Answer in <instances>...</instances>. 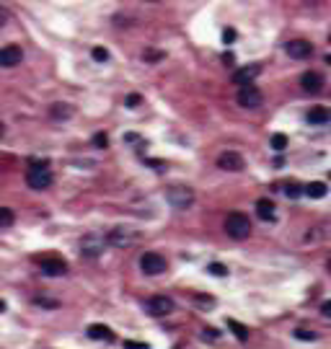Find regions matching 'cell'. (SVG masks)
<instances>
[{
	"label": "cell",
	"instance_id": "obj_1",
	"mask_svg": "<svg viewBox=\"0 0 331 349\" xmlns=\"http://www.w3.org/2000/svg\"><path fill=\"white\" fill-rule=\"evenodd\" d=\"M225 233L236 238V241H243L251 233V220H248L243 212H231L225 217Z\"/></svg>",
	"mask_w": 331,
	"mask_h": 349
},
{
	"label": "cell",
	"instance_id": "obj_2",
	"mask_svg": "<svg viewBox=\"0 0 331 349\" xmlns=\"http://www.w3.org/2000/svg\"><path fill=\"white\" fill-rule=\"evenodd\" d=\"M166 202H168L171 207H176V209H187L191 202H194V191H191L189 186H171L168 191H166Z\"/></svg>",
	"mask_w": 331,
	"mask_h": 349
},
{
	"label": "cell",
	"instance_id": "obj_3",
	"mask_svg": "<svg viewBox=\"0 0 331 349\" xmlns=\"http://www.w3.org/2000/svg\"><path fill=\"white\" fill-rule=\"evenodd\" d=\"M236 101H238L243 109H256V106H261L264 96H261V91L251 83V86H241V91L236 93Z\"/></svg>",
	"mask_w": 331,
	"mask_h": 349
},
{
	"label": "cell",
	"instance_id": "obj_4",
	"mask_svg": "<svg viewBox=\"0 0 331 349\" xmlns=\"http://www.w3.org/2000/svg\"><path fill=\"white\" fill-rule=\"evenodd\" d=\"M104 246L106 241L101 235H83V241H80V254L86 256V259H96V256L104 254Z\"/></svg>",
	"mask_w": 331,
	"mask_h": 349
},
{
	"label": "cell",
	"instance_id": "obj_5",
	"mask_svg": "<svg viewBox=\"0 0 331 349\" xmlns=\"http://www.w3.org/2000/svg\"><path fill=\"white\" fill-rule=\"evenodd\" d=\"M135 241H137V235H135V231H130V228H114V231L106 235V243L117 246V249H130Z\"/></svg>",
	"mask_w": 331,
	"mask_h": 349
},
{
	"label": "cell",
	"instance_id": "obj_6",
	"mask_svg": "<svg viewBox=\"0 0 331 349\" xmlns=\"http://www.w3.org/2000/svg\"><path fill=\"white\" fill-rule=\"evenodd\" d=\"M140 269L145 274H161V272H166V259L155 251H148L140 256Z\"/></svg>",
	"mask_w": 331,
	"mask_h": 349
},
{
	"label": "cell",
	"instance_id": "obj_7",
	"mask_svg": "<svg viewBox=\"0 0 331 349\" xmlns=\"http://www.w3.org/2000/svg\"><path fill=\"white\" fill-rule=\"evenodd\" d=\"M145 310H148L150 316H168L173 310V300L168 295H153L145 302Z\"/></svg>",
	"mask_w": 331,
	"mask_h": 349
},
{
	"label": "cell",
	"instance_id": "obj_8",
	"mask_svg": "<svg viewBox=\"0 0 331 349\" xmlns=\"http://www.w3.org/2000/svg\"><path fill=\"white\" fill-rule=\"evenodd\" d=\"M284 52H287L292 60H306L313 54V44L306 42V39H292V42L284 44Z\"/></svg>",
	"mask_w": 331,
	"mask_h": 349
},
{
	"label": "cell",
	"instance_id": "obj_9",
	"mask_svg": "<svg viewBox=\"0 0 331 349\" xmlns=\"http://www.w3.org/2000/svg\"><path fill=\"white\" fill-rule=\"evenodd\" d=\"M217 166L223 168V171H241V168L246 166V161H243V155H241V153H236V150H225V153H220Z\"/></svg>",
	"mask_w": 331,
	"mask_h": 349
},
{
	"label": "cell",
	"instance_id": "obj_10",
	"mask_svg": "<svg viewBox=\"0 0 331 349\" xmlns=\"http://www.w3.org/2000/svg\"><path fill=\"white\" fill-rule=\"evenodd\" d=\"M39 264H42V272L47 274V277H62V274L68 272V264L62 261L60 256H44Z\"/></svg>",
	"mask_w": 331,
	"mask_h": 349
},
{
	"label": "cell",
	"instance_id": "obj_11",
	"mask_svg": "<svg viewBox=\"0 0 331 349\" xmlns=\"http://www.w3.org/2000/svg\"><path fill=\"white\" fill-rule=\"evenodd\" d=\"M21 60H24V52L18 44H8V47L0 49V68H16Z\"/></svg>",
	"mask_w": 331,
	"mask_h": 349
},
{
	"label": "cell",
	"instance_id": "obj_12",
	"mask_svg": "<svg viewBox=\"0 0 331 349\" xmlns=\"http://www.w3.org/2000/svg\"><path fill=\"white\" fill-rule=\"evenodd\" d=\"M300 86H303V91H308V93H321V91H324V75L316 70H308V72H303Z\"/></svg>",
	"mask_w": 331,
	"mask_h": 349
},
{
	"label": "cell",
	"instance_id": "obj_13",
	"mask_svg": "<svg viewBox=\"0 0 331 349\" xmlns=\"http://www.w3.org/2000/svg\"><path fill=\"white\" fill-rule=\"evenodd\" d=\"M259 72H261L259 65H246V68H241V70L233 72V83H236V86H251V80L259 75Z\"/></svg>",
	"mask_w": 331,
	"mask_h": 349
},
{
	"label": "cell",
	"instance_id": "obj_14",
	"mask_svg": "<svg viewBox=\"0 0 331 349\" xmlns=\"http://www.w3.org/2000/svg\"><path fill=\"white\" fill-rule=\"evenodd\" d=\"M26 184L31 189H47L52 184V173L49 171H29L26 173Z\"/></svg>",
	"mask_w": 331,
	"mask_h": 349
},
{
	"label": "cell",
	"instance_id": "obj_15",
	"mask_svg": "<svg viewBox=\"0 0 331 349\" xmlns=\"http://www.w3.org/2000/svg\"><path fill=\"white\" fill-rule=\"evenodd\" d=\"M88 339H96V342H114V331L104 324H94V326H88Z\"/></svg>",
	"mask_w": 331,
	"mask_h": 349
},
{
	"label": "cell",
	"instance_id": "obj_16",
	"mask_svg": "<svg viewBox=\"0 0 331 349\" xmlns=\"http://www.w3.org/2000/svg\"><path fill=\"white\" fill-rule=\"evenodd\" d=\"M49 116L57 119V122H65V119L72 116V106L70 104H60V101H57V104L49 106Z\"/></svg>",
	"mask_w": 331,
	"mask_h": 349
},
{
	"label": "cell",
	"instance_id": "obj_17",
	"mask_svg": "<svg viewBox=\"0 0 331 349\" xmlns=\"http://www.w3.org/2000/svg\"><path fill=\"white\" fill-rule=\"evenodd\" d=\"M256 215L261 220H274V202L272 199H259L256 202Z\"/></svg>",
	"mask_w": 331,
	"mask_h": 349
},
{
	"label": "cell",
	"instance_id": "obj_18",
	"mask_svg": "<svg viewBox=\"0 0 331 349\" xmlns=\"http://www.w3.org/2000/svg\"><path fill=\"white\" fill-rule=\"evenodd\" d=\"M303 191H306L308 197H313V199H321V197H326V184L324 181H310V184H306L303 186Z\"/></svg>",
	"mask_w": 331,
	"mask_h": 349
},
{
	"label": "cell",
	"instance_id": "obj_19",
	"mask_svg": "<svg viewBox=\"0 0 331 349\" xmlns=\"http://www.w3.org/2000/svg\"><path fill=\"white\" fill-rule=\"evenodd\" d=\"M308 122L310 124H324V122H329V112L324 106H313V109H308Z\"/></svg>",
	"mask_w": 331,
	"mask_h": 349
},
{
	"label": "cell",
	"instance_id": "obj_20",
	"mask_svg": "<svg viewBox=\"0 0 331 349\" xmlns=\"http://www.w3.org/2000/svg\"><path fill=\"white\" fill-rule=\"evenodd\" d=\"M228 328H231V331L236 334V339H238V342H246V339H248V328H246L243 324H238V321L228 318Z\"/></svg>",
	"mask_w": 331,
	"mask_h": 349
},
{
	"label": "cell",
	"instance_id": "obj_21",
	"mask_svg": "<svg viewBox=\"0 0 331 349\" xmlns=\"http://www.w3.org/2000/svg\"><path fill=\"white\" fill-rule=\"evenodd\" d=\"M284 194H287L290 199H298V197H303V186L295 184V181H290V184H284Z\"/></svg>",
	"mask_w": 331,
	"mask_h": 349
},
{
	"label": "cell",
	"instance_id": "obj_22",
	"mask_svg": "<svg viewBox=\"0 0 331 349\" xmlns=\"http://www.w3.org/2000/svg\"><path fill=\"white\" fill-rule=\"evenodd\" d=\"M13 209H8V207H0V228H8V225H13Z\"/></svg>",
	"mask_w": 331,
	"mask_h": 349
},
{
	"label": "cell",
	"instance_id": "obj_23",
	"mask_svg": "<svg viewBox=\"0 0 331 349\" xmlns=\"http://www.w3.org/2000/svg\"><path fill=\"white\" fill-rule=\"evenodd\" d=\"M272 148L277 150V153H282L284 148H287V135H282V132L272 135Z\"/></svg>",
	"mask_w": 331,
	"mask_h": 349
},
{
	"label": "cell",
	"instance_id": "obj_24",
	"mask_svg": "<svg viewBox=\"0 0 331 349\" xmlns=\"http://www.w3.org/2000/svg\"><path fill=\"white\" fill-rule=\"evenodd\" d=\"M29 171H49V161L47 158H31L29 161Z\"/></svg>",
	"mask_w": 331,
	"mask_h": 349
},
{
	"label": "cell",
	"instance_id": "obj_25",
	"mask_svg": "<svg viewBox=\"0 0 331 349\" xmlns=\"http://www.w3.org/2000/svg\"><path fill=\"white\" fill-rule=\"evenodd\" d=\"M210 269V274H215V277H228V266L225 264H217V261H213L207 266Z\"/></svg>",
	"mask_w": 331,
	"mask_h": 349
},
{
	"label": "cell",
	"instance_id": "obj_26",
	"mask_svg": "<svg viewBox=\"0 0 331 349\" xmlns=\"http://www.w3.org/2000/svg\"><path fill=\"white\" fill-rule=\"evenodd\" d=\"M91 57H94L96 62H106L109 60V49L106 47H94V49H91Z\"/></svg>",
	"mask_w": 331,
	"mask_h": 349
},
{
	"label": "cell",
	"instance_id": "obj_27",
	"mask_svg": "<svg viewBox=\"0 0 331 349\" xmlns=\"http://www.w3.org/2000/svg\"><path fill=\"white\" fill-rule=\"evenodd\" d=\"M295 339H300V342H316V334L308 331V328H295Z\"/></svg>",
	"mask_w": 331,
	"mask_h": 349
},
{
	"label": "cell",
	"instance_id": "obj_28",
	"mask_svg": "<svg viewBox=\"0 0 331 349\" xmlns=\"http://www.w3.org/2000/svg\"><path fill=\"white\" fill-rule=\"evenodd\" d=\"M142 60L145 62H158V60H163V52L161 49H148V52L142 54Z\"/></svg>",
	"mask_w": 331,
	"mask_h": 349
},
{
	"label": "cell",
	"instance_id": "obj_29",
	"mask_svg": "<svg viewBox=\"0 0 331 349\" xmlns=\"http://www.w3.org/2000/svg\"><path fill=\"white\" fill-rule=\"evenodd\" d=\"M194 302L202 305V308H215V298H210V295H197Z\"/></svg>",
	"mask_w": 331,
	"mask_h": 349
},
{
	"label": "cell",
	"instance_id": "obj_30",
	"mask_svg": "<svg viewBox=\"0 0 331 349\" xmlns=\"http://www.w3.org/2000/svg\"><path fill=\"white\" fill-rule=\"evenodd\" d=\"M94 145H96V148H106V145H109L106 132H96V135H94Z\"/></svg>",
	"mask_w": 331,
	"mask_h": 349
},
{
	"label": "cell",
	"instance_id": "obj_31",
	"mask_svg": "<svg viewBox=\"0 0 331 349\" xmlns=\"http://www.w3.org/2000/svg\"><path fill=\"white\" fill-rule=\"evenodd\" d=\"M124 349H150L145 342H132V339H127L124 342Z\"/></svg>",
	"mask_w": 331,
	"mask_h": 349
},
{
	"label": "cell",
	"instance_id": "obj_32",
	"mask_svg": "<svg viewBox=\"0 0 331 349\" xmlns=\"http://www.w3.org/2000/svg\"><path fill=\"white\" fill-rule=\"evenodd\" d=\"M140 101H142V96H140V93H130V96L124 98V104H127V106H137Z\"/></svg>",
	"mask_w": 331,
	"mask_h": 349
},
{
	"label": "cell",
	"instance_id": "obj_33",
	"mask_svg": "<svg viewBox=\"0 0 331 349\" xmlns=\"http://www.w3.org/2000/svg\"><path fill=\"white\" fill-rule=\"evenodd\" d=\"M36 305H42V308H57L60 302H57V300H44V298H36Z\"/></svg>",
	"mask_w": 331,
	"mask_h": 349
},
{
	"label": "cell",
	"instance_id": "obj_34",
	"mask_svg": "<svg viewBox=\"0 0 331 349\" xmlns=\"http://www.w3.org/2000/svg\"><path fill=\"white\" fill-rule=\"evenodd\" d=\"M223 42H225V44H233V42H236V31H233V29H225V31H223Z\"/></svg>",
	"mask_w": 331,
	"mask_h": 349
},
{
	"label": "cell",
	"instance_id": "obj_35",
	"mask_svg": "<svg viewBox=\"0 0 331 349\" xmlns=\"http://www.w3.org/2000/svg\"><path fill=\"white\" fill-rule=\"evenodd\" d=\"M321 316H324V318H331V300H326L324 305H321Z\"/></svg>",
	"mask_w": 331,
	"mask_h": 349
},
{
	"label": "cell",
	"instance_id": "obj_36",
	"mask_svg": "<svg viewBox=\"0 0 331 349\" xmlns=\"http://www.w3.org/2000/svg\"><path fill=\"white\" fill-rule=\"evenodd\" d=\"M5 21H8V11H5L3 5H0V29H3V26H5Z\"/></svg>",
	"mask_w": 331,
	"mask_h": 349
},
{
	"label": "cell",
	"instance_id": "obj_37",
	"mask_svg": "<svg viewBox=\"0 0 331 349\" xmlns=\"http://www.w3.org/2000/svg\"><path fill=\"white\" fill-rule=\"evenodd\" d=\"M205 336H210V339H207V342H213V339L217 336V331H215V328H205Z\"/></svg>",
	"mask_w": 331,
	"mask_h": 349
},
{
	"label": "cell",
	"instance_id": "obj_38",
	"mask_svg": "<svg viewBox=\"0 0 331 349\" xmlns=\"http://www.w3.org/2000/svg\"><path fill=\"white\" fill-rule=\"evenodd\" d=\"M223 62H225V65H233V54L225 52V54H223Z\"/></svg>",
	"mask_w": 331,
	"mask_h": 349
},
{
	"label": "cell",
	"instance_id": "obj_39",
	"mask_svg": "<svg viewBox=\"0 0 331 349\" xmlns=\"http://www.w3.org/2000/svg\"><path fill=\"white\" fill-rule=\"evenodd\" d=\"M124 142H137V135L130 132V135H124Z\"/></svg>",
	"mask_w": 331,
	"mask_h": 349
},
{
	"label": "cell",
	"instance_id": "obj_40",
	"mask_svg": "<svg viewBox=\"0 0 331 349\" xmlns=\"http://www.w3.org/2000/svg\"><path fill=\"white\" fill-rule=\"evenodd\" d=\"M3 310H5V302H3V300H0V313H3Z\"/></svg>",
	"mask_w": 331,
	"mask_h": 349
},
{
	"label": "cell",
	"instance_id": "obj_41",
	"mask_svg": "<svg viewBox=\"0 0 331 349\" xmlns=\"http://www.w3.org/2000/svg\"><path fill=\"white\" fill-rule=\"evenodd\" d=\"M3 132H5V124H3V122H0V135H3Z\"/></svg>",
	"mask_w": 331,
	"mask_h": 349
},
{
	"label": "cell",
	"instance_id": "obj_42",
	"mask_svg": "<svg viewBox=\"0 0 331 349\" xmlns=\"http://www.w3.org/2000/svg\"><path fill=\"white\" fill-rule=\"evenodd\" d=\"M326 269H329V274H331V259H329V264H326Z\"/></svg>",
	"mask_w": 331,
	"mask_h": 349
},
{
	"label": "cell",
	"instance_id": "obj_43",
	"mask_svg": "<svg viewBox=\"0 0 331 349\" xmlns=\"http://www.w3.org/2000/svg\"><path fill=\"white\" fill-rule=\"evenodd\" d=\"M329 42H331V36H329Z\"/></svg>",
	"mask_w": 331,
	"mask_h": 349
}]
</instances>
